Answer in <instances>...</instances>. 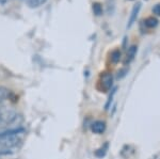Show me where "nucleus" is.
I'll return each instance as SVG.
<instances>
[{
	"label": "nucleus",
	"instance_id": "1",
	"mask_svg": "<svg viewBox=\"0 0 160 159\" xmlns=\"http://www.w3.org/2000/svg\"><path fill=\"white\" fill-rule=\"evenodd\" d=\"M140 10H141V3L140 2H138V3L133 6L132 10H131L129 20H128V25H127L128 28H130L131 26L133 25V22L137 20V17H138V14H139V12H140Z\"/></svg>",
	"mask_w": 160,
	"mask_h": 159
},
{
	"label": "nucleus",
	"instance_id": "2",
	"mask_svg": "<svg viewBox=\"0 0 160 159\" xmlns=\"http://www.w3.org/2000/svg\"><path fill=\"white\" fill-rule=\"evenodd\" d=\"M91 129L94 134H102L106 130V123L102 121H96L91 125Z\"/></svg>",
	"mask_w": 160,
	"mask_h": 159
},
{
	"label": "nucleus",
	"instance_id": "3",
	"mask_svg": "<svg viewBox=\"0 0 160 159\" xmlns=\"http://www.w3.org/2000/svg\"><path fill=\"white\" fill-rule=\"evenodd\" d=\"M137 53V46H131V47L128 48V51H127V55H126V60H125V64L126 63H129L131 61L133 60Z\"/></svg>",
	"mask_w": 160,
	"mask_h": 159
},
{
	"label": "nucleus",
	"instance_id": "4",
	"mask_svg": "<svg viewBox=\"0 0 160 159\" xmlns=\"http://www.w3.org/2000/svg\"><path fill=\"white\" fill-rule=\"evenodd\" d=\"M144 25L148 28H155L158 25V19L155 18V17H148V18L144 20Z\"/></svg>",
	"mask_w": 160,
	"mask_h": 159
},
{
	"label": "nucleus",
	"instance_id": "5",
	"mask_svg": "<svg viewBox=\"0 0 160 159\" xmlns=\"http://www.w3.org/2000/svg\"><path fill=\"white\" fill-rule=\"evenodd\" d=\"M102 84H104V88L107 90L109 89L111 87V84H112V76H110L109 74H105L104 76H102Z\"/></svg>",
	"mask_w": 160,
	"mask_h": 159
},
{
	"label": "nucleus",
	"instance_id": "6",
	"mask_svg": "<svg viewBox=\"0 0 160 159\" xmlns=\"http://www.w3.org/2000/svg\"><path fill=\"white\" fill-rule=\"evenodd\" d=\"M27 4L30 7H38L41 6H43L47 0H26Z\"/></svg>",
	"mask_w": 160,
	"mask_h": 159
},
{
	"label": "nucleus",
	"instance_id": "7",
	"mask_svg": "<svg viewBox=\"0 0 160 159\" xmlns=\"http://www.w3.org/2000/svg\"><path fill=\"white\" fill-rule=\"evenodd\" d=\"M93 12H94V14L96 15V16H100V15L102 14V6L99 3V2H94L93 3Z\"/></svg>",
	"mask_w": 160,
	"mask_h": 159
},
{
	"label": "nucleus",
	"instance_id": "8",
	"mask_svg": "<svg viewBox=\"0 0 160 159\" xmlns=\"http://www.w3.org/2000/svg\"><path fill=\"white\" fill-rule=\"evenodd\" d=\"M121 59V51L120 50H114L111 53V61L113 63H118Z\"/></svg>",
	"mask_w": 160,
	"mask_h": 159
},
{
	"label": "nucleus",
	"instance_id": "9",
	"mask_svg": "<svg viewBox=\"0 0 160 159\" xmlns=\"http://www.w3.org/2000/svg\"><path fill=\"white\" fill-rule=\"evenodd\" d=\"M9 96V91L6 88H0V102H2Z\"/></svg>",
	"mask_w": 160,
	"mask_h": 159
},
{
	"label": "nucleus",
	"instance_id": "10",
	"mask_svg": "<svg viewBox=\"0 0 160 159\" xmlns=\"http://www.w3.org/2000/svg\"><path fill=\"white\" fill-rule=\"evenodd\" d=\"M153 13L156 15H158V16H160V3L156 4V6L153 7Z\"/></svg>",
	"mask_w": 160,
	"mask_h": 159
},
{
	"label": "nucleus",
	"instance_id": "11",
	"mask_svg": "<svg viewBox=\"0 0 160 159\" xmlns=\"http://www.w3.org/2000/svg\"><path fill=\"white\" fill-rule=\"evenodd\" d=\"M1 111H3V109H2V104L0 102V112H1Z\"/></svg>",
	"mask_w": 160,
	"mask_h": 159
}]
</instances>
